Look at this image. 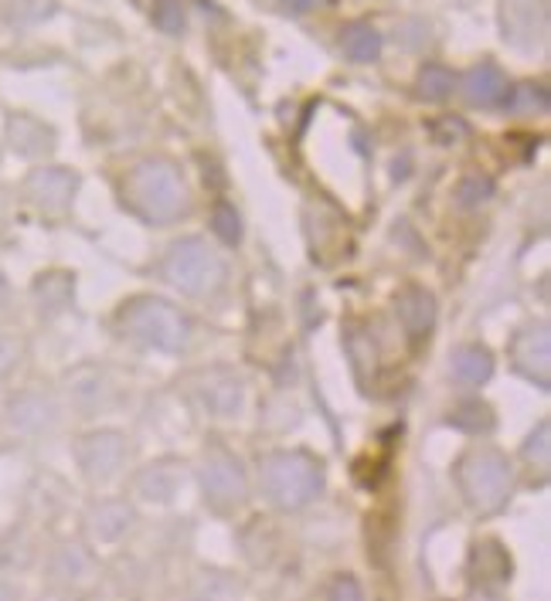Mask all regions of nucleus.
I'll use <instances>...</instances> for the list:
<instances>
[{
	"instance_id": "f257e3e1",
	"label": "nucleus",
	"mask_w": 551,
	"mask_h": 601,
	"mask_svg": "<svg viewBox=\"0 0 551 601\" xmlns=\"http://www.w3.org/2000/svg\"><path fill=\"white\" fill-rule=\"evenodd\" d=\"M259 476H262L266 496L276 506H283V510H300V506L310 503L324 486L320 466L303 452H272L262 462Z\"/></svg>"
},
{
	"instance_id": "f03ea898",
	"label": "nucleus",
	"mask_w": 551,
	"mask_h": 601,
	"mask_svg": "<svg viewBox=\"0 0 551 601\" xmlns=\"http://www.w3.org/2000/svg\"><path fill=\"white\" fill-rule=\"evenodd\" d=\"M456 483L477 514H494L511 496V466L497 449H477L459 459Z\"/></svg>"
},
{
	"instance_id": "7ed1b4c3",
	"label": "nucleus",
	"mask_w": 551,
	"mask_h": 601,
	"mask_svg": "<svg viewBox=\"0 0 551 601\" xmlns=\"http://www.w3.org/2000/svg\"><path fill=\"white\" fill-rule=\"evenodd\" d=\"M130 201L150 221H174L184 211V184L167 164H140L127 180Z\"/></svg>"
},
{
	"instance_id": "20e7f679",
	"label": "nucleus",
	"mask_w": 551,
	"mask_h": 601,
	"mask_svg": "<svg viewBox=\"0 0 551 601\" xmlns=\"http://www.w3.org/2000/svg\"><path fill=\"white\" fill-rule=\"evenodd\" d=\"M164 275L171 279V286H177L180 293L204 296V293H214L222 286L225 262L214 256L204 241L188 238V241H177L171 248V256L164 262Z\"/></svg>"
},
{
	"instance_id": "39448f33",
	"label": "nucleus",
	"mask_w": 551,
	"mask_h": 601,
	"mask_svg": "<svg viewBox=\"0 0 551 601\" xmlns=\"http://www.w3.org/2000/svg\"><path fill=\"white\" fill-rule=\"evenodd\" d=\"M122 330L130 337L143 340L146 346H157V351H180L184 340H188V323H184V316L161 303V299H137L133 306L122 309Z\"/></svg>"
},
{
	"instance_id": "423d86ee",
	"label": "nucleus",
	"mask_w": 551,
	"mask_h": 601,
	"mask_svg": "<svg viewBox=\"0 0 551 601\" xmlns=\"http://www.w3.org/2000/svg\"><path fill=\"white\" fill-rule=\"evenodd\" d=\"M504 42L514 48H541L548 38V0H504L501 4Z\"/></svg>"
},
{
	"instance_id": "0eeeda50",
	"label": "nucleus",
	"mask_w": 551,
	"mask_h": 601,
	"mask_svg": "<svg viewBox=\"0 0 551 601\" xmlns=\"http://www.w3.org/2000/svg\"><path fill=\"white\" fill-rule=\"evenodd\" d=\"M201 486L214 506H235L245 496V472L232 456L211 452L204 459V469H201Z\"/></svg>"
},
{
	"instance_id": "6e6552de",
	"label": "nucleus",
	"mask_w": 551,
	"mask_h": 601,
	"mask_svg": "<svg viewBox=\"0 0 551 601\" xmlns=\"http://www.w3.org/2000/svg\"><path fill=\"white\" fill-rule=\"evenodd\" d=\"M511 357H514V367L531 377L538 385H548L551 377V333L548 327H528L520 330L511 343Z\"/></svg>"
},
{
	"instance_id": "1a4fd4ad",
	"label": "nucleus",
	"mask_w": 551,
	"mask_h": 601,
	"mask_svg": "<svg viewBox=\"0 0 551 601\" xmlns=\"http://www.w3.org/2000/svg\"><path fill=\"white\" fill-rule=\"evenodd\" d=\"M464 92L467 99L473 106H501L507 99V79L501 75L497 66H490V61H483V66H477L467 79H464Z\"/></svg>"
},
{
	"instance_id": "9d476101",
	"label": "nucleus",
	"mask_w": 551,
	"mask_h": 601,
	"mask_svg": "<svg viewBox=\"0 0 551 601\" xmlns=\"http://www.w3.org/2000/svg\"><path fill=\"white\" fill-rule=\"evenodd\" d=\"M395 309H398V320L406 323V330L412 337L429 333V327H433V320H436V303L425 290H406L402 296H398Z\"/></svg>"
},
{
	"instance_id": "9b49d317",
	"label": "nucleus",
	"mask_w": 551,
	"mask_h": 601,
	"mask_svg": "<svg viewBox=\"0 0 551 601\" xmlns=\"http://www.w3.org/2000/svg\"><path fill=\"white\" fill-rule=\"evenodd\" d=\"M119 459H122L119 435H89V441L82 446V462L92 476H109L119 466Z\"/></svg>"
},
{
	"instance_id": "f8f14e48",
	"label": "nucleus",
	"mask_w": 551,
	"mask_h": 601,
	"mask_svg": "<svg viewBox=\"0 0 551 601\" xmlns=\"http://www.w3.org/2000/svg\"><path fill=\"white\" fill-rule=\"evenodd\" d=\"M490 374H494V361H490L483 346H459V351L453 354V377L459 385L477 388V385L490 381Z\"/></svg>"
},
{
	"instance_id": "ddd939ff",
	"label": "nucleus",
	"mask_w": 551,
	"mask_h": 601,
	"mask_svg": "<svg viewBox=\"0 0 551 601\" xmlns=\"http://www.w3.org/2000/svg\"><path fill=\"white\" fill-rule=\"evenodd\" d=\"M204 404L214 411V415H232V411L242 404L238 377H222V381H219V374H211L204 381Z\"/></svg>"
},
{
	"instance_id": "4468645a",
	"label": "nucleus",
	"mask_w": 551,
	"mask_h": 601,
	"mask_svg": "<svg viewBox=\"0 0 551 601\" xmlns=\"http://www.w3.org/2000/svg\"><path fill=\"white\" fill-rule=\"evenodd\" d=\"M344 51L354 61H375L382 55V35L372 24H354V27H348V35H344Z\"/></svg>"
},
{
	"instance_id": "2eb2a0df",
	"label": "nucleus",
	"mask_w": 551,
	"mask_h": 601,
	"mask_svg": "<svg viewBox=\"0 0 551 601\" xmlns=\"http://www.w3.org/2000/svg\"><path fill=\"white\" fill-rule=\"evenodd\" d=\"M453 85H456V79H453L449 69H443V66H425L422 75H419V96L429 99V103H439V99L449 96Z\"/></svg>"
},
{
	"instance_id": "dca6fc26",
	"label": "nucleus",
	"mask_w": 551,
	"mask_h": 601,
	"mask_svg": "<svg viewBox=\"0 0 551 601\" xmlns=\"http://www.w3.org/2000/svg\"><path fill=\"white\" fill-rule=\"evenodd\" d=\"M137 486L146 499H171L174 490H177V472L167 469V466H153V469L143 472Z\"/></svg>"
},
{
	"instance_id": "f3484780",
	"label": "nucleus",
	"mask_w": 551,
	"mask_h": 601,
	"mask_svg": "<svg viewBox=\"0 0 551 601\" xmlns=\"http://www.w3.org/2000/svg\"><path fill=\"white\" fill-rule=\"evenodd\" d=\"M449 425L480 435V432H490V428H494V415H490L486 404H467V408H459L456 415L449 419Z\"/></svg>"
},
{
	"instance_id": "a211bd4d",
	"label": "nucleus",
	"mask_w": 551,
	"mask_h": 601,
	"mask_svg": "<svg viewBox=\"0 0 551 601\" xmlns=\"http://www.w3.org/2000/svg\"><path fill=\"white\" fill-rule=\"evenodd\" d=\"M153 24L167 35H180L184 31V8L180 0H153Z\"/></svg>"
},
{
	"instance_id": "6ab92c4d",
	"label": "nucleus",
	"mask_w": 551,
	"mask_h": 601,
	"mask_svg": "<svg viewBox=\"0 0 551 601\" xmlns=\"http://www.w3.org/2000/svg\"><path fill=\"white\" fill-rule=\"evenodd\" d=\"M490 195H494V184H490L486 177H480V174L464 177V180H459V187H456V198H459V204H464V208H477Z\"/></svg>"
},
{
	"instance_id": "aec40b11",
	"label": "nucleus",
	"mask_w": 551,
	"mask_h": 601,
	"mask_svg": "<svg viewBox=\"0 0 551 601\" xmlns=\"http://www.w3.org/2000/svg\"><path fill=\"white\" fill-rule=\"evenodd\" d=\"M211 228H214V235H219L225 245H235V241H238V235H242V225H238V214H235V208H228V204L214 208V221H211Z\"/></svg>"
},
{
	"instance_id": "412c9836",
	"label": "nucleus",
	"mask_w": 551,
	"mask_h": 601,
	"mask_svg": "<svg viewBox=\"0 0 551 601\" xmlns=\"http://www.w3.org/2000/svg\"><path fill=\"white\" fill-rule=\"evenodd\" d=\"M327 598H330V601H364V594H361V585H357L354 578H348V575L333 578V585H330Z\"/></svg>"
},
{
	"instance_id": "4be33fe9",
	"label": "nucleus",
	"mask_w": 551,
	"mask_h": 601,
	"mask_svg": "<svg viewBox=\"0 0 551 601\" xmlns=\"http://www.w3.org/2000/svg\"><path fill=\"white\" fill-rule=\"evenodd\" d=\"M525 456L538 466H548V425H541L538 435H531V441L525 446Z\"/></svg>"
},
{
	"instance_id": "5701e85b",
	"label": "nucleus",
	"mask_w": 551,
	"mask_h": 601,
	"mask_svg": "<svg viewBox=\"0 0 551 601\" xmlns=\"http://www.w3.org/2000/svg\"><path fill=\"white\" fill-rule=\"evenodd\" d=\"M280 4L290 11V14H306L317 8V0H280Z\"/></svg>"
}]
</instances>
